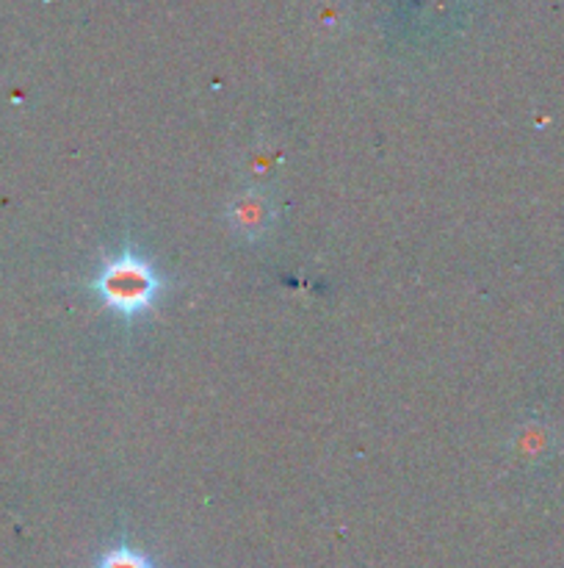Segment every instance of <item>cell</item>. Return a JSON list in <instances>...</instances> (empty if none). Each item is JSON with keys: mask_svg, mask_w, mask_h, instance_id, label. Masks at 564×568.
Returning <instances> with one entry per match:
<instances>
[{"mask_svg": "<svg viewBox=\"0 0 564 568\" xmlns=\"http://www.w3.org/2000/svg\"><path fill=\"white\" fill-rule=\"evenodd\" d=\"M89 288L100 306L125 322H136L152 308H159L166 294V281L145 252L136 247H122L100 263Z\"/></svg>", "mask_w": 564, "mask_h": 568, "instance_id": "cell-1", "label": "cell"}, {"mask_svg": "<svg viewBox=\"0 0 564 568\" xmlns=\"http://www.w3.org/2000/svg\"><path fill=\"white\" fill-rule=\"evenodd\" d=\"M230 225L247 242H258L274 225V206L268 195L263 192H243L241 197L233 200L230 208Z\"/></svg>", "mask_w": 564, "mask_h": 568, "instance_id": "cell-2", "label": "cell"}, {"mask_svg": "<svg viewBox=\"0 0 564 568\" xmlns=\"http://www.w3.org/2000/svg\"><path fill=\"white\" fill-rule=\"evenodd\" d=\"M95 568H159L152 557H147L145 552L134 550V546H114V550L105 552Z\"/></svg>", "mask_w": 564, "mask_h": 568, "instance_id": "cell-3", "label": "cell"}]
</instances>
